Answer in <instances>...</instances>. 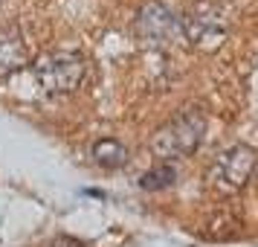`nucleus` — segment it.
<instances>
[{"label": "nucleus", "instance_id": "1", "mask_svg": "<svg viewBox=\"0 0 258 247\" xmlns=\"http://www.w3.org/2000/svg\"><path fill=\"white\" fill-rule=\"evenodd\" d=\"M206 134V117L200 108H186L177 117H171L163 128H157V134L151 137V152L160 160H180L188 157L200 149Z\"/></svg>", "mask_w": 258, "mask_h": 247}, {"label": "nucleus", "instance_id": "2", "mask_svg": "<svg viewBox=\"0 0 258 247\" xmlns=\"http://www.w3.org/2000/svg\"><path fill=\"white\" fill-rule=\"evenodd\" d=\"M32 73H35V82L41 84L44 93L58 96V93H73L82 84L87 64H84V56L76 53V50H55V53L41 56L32 64Z\"/></svg>", "mask_w": 258, "mask_h": 247}, {"label": "nucleus", "instance_id": "3", "mask_svg": "<svg viewBox=\"0 0 258 247\" xmlns=\"http://www.w3.org/2000/svg\"><path fill=\"white\" fill-rule=\"evenodd\" d=\"M180 26H183V41H188L195 50H203V53L221 50L229 35V26H226L221 9L206 0L195 3L186 18H180Z\"/></svg>", "mask_w": 258, "mask_h": 247}, {"label": "nucleus", "instance_id": "4", "mask_svg": "<svg viewBox=\"0 0 258 247\" xmlns=\"http://www.w3.org/2000/svg\"><path fill=\"white\" fill-rule=\"evenodd\" d=\"M137 35L148 47H171L183 41V26L168 6H163L160 0H151L137 15Z\"/></svg>", "mask_w": 258, "mask_h": 247}, {"label": "nucleus", "instance_id": "5", "mask_svg": "<svg viewBox=\"0 0 258 247\" xmlns=\"http://www.w3.org/2000/svg\"><path fill=\"white\" fill-rule=\"evenodd\" d=\"M255 166H258V152L252 145L238 142V145L218 154V160H215V177L226 189H241L252 177Z\"/></svg>", "mask_w": 258, "mask_h": 247}, {"label": "nucleus", "instance_id": "6", "mask_svg": "<svg viewBox=\"0 0 258 247\" xmlns=\"http://www.w3.org/2000/svg\"><path fill=\"white\" fill-rule=\"evenodd\" d=\"M29 67V47L18 26H0V79Z\"/></svg>", "mask_w": 258, "mask_h": 247}, {"label": "nucleus", "instance_id": "7", "mask_svg": "<svg viewBox=\"0 0 258 247\" xmlns=\"http://www.w3.org/2000/svg\"><path fill=\"white\" fill-rule=\"evenodd\" d=\"M90 154H93V163L102 166V169H119V166L128 163V149H125L119 140H113V137L96 140Z\"/></svg>", "mask_w": 258, "mask_h": 247}, {"label": "nucleus", "instance_id": "8", "mask_svg": "<svg viewBox=\"0 0 258 247\" xmlns=\"http://www.w3.org/2000/svg\"><path fill=\"white\" fill-rule=\"evenodd\" d=\"M174 180H177L174 166L160 163V166H154L151 172H145V175L140 177V186H142V189H148V192H157V189L174 186Z\"/></svg>", "mask_w": 258, "mask_h": 247}, {"label": "nucleus", "instance_id": "9", "mask_svg": "<svg viewBox=\"0 0 258 247\" xmlns=\"http://www.w3.org/2000/svg\"><path fill=\"white\" fill-rule=\"evenodd\" d=\"M49 247H84V244L79 241V238H73V235H55Z\"/></svg>", "mask_w": 258, "mask_h": 247}]
</instances>
